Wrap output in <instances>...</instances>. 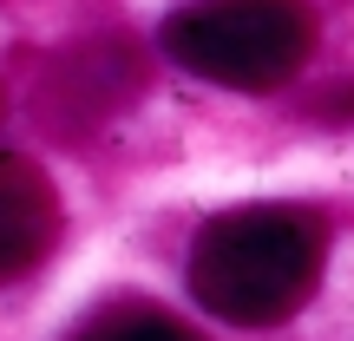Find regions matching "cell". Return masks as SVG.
Instances as JSON below:
<instances>
[{
	"mask_svg": "<svg viewBox=\"0 0 354 341\" xmlns=\"http://www.w3.org/2000/svg\"><path fill=\"white\" fill-rule=\"evenodd\" d=\"M315 13L302 0H184L165 20V53L230 92H276L308 66Z\"/></svg>",
	"mask_w": 354,
	"mask_h": 341,
	"instance_id": "2",
	"label": "cell"
},
{
	"mask_svg": "<svg viewBox=\"0 0 354 341\" xmlns=\"http://www.w3.org/2000/svg\"><path fill=\"white\" fill-rule=\"evenodd\" d=\"M92 341H203V335H190L184 322H171V315H151V308H131V315H118V322H105Z\"/></svg>",
	"mask_w": 354,
	"mask_h": 341,
	"instance_id": "4",
	"label": "cell"
},
{
	"mask_svg": "<svg viewBox=\"0 0 354 341\" xmlns=\"http://www.w3.org/2000/svg\"><path fill=\"white\" fill-rule=\"evenodd\" d=\"M328 263V230L302 203H236L190 243V295L216 322L276 329L315 295Z\"/></svg>",
	"mask_w": 354,
	"mask_h": 341,
	"instance_id": "1",
	"label": "cell"
},
{
	"mask_svg": "<svg viewBox=\"0 0 354 341\" xmlns=\"http://www.w3.org/2000/svg\"><path fill=\"white\" fill-rule=\"evenodd\" d=\"M59 230H66V210H59L53 177L39 171L33 158L0 151V282L33 276L53 256Z\"/></svg>",
	"mask_w": 354,
	"mask_h": 341,
	"instance_id": "3",
	"label": "cell"
}]
</instances>
